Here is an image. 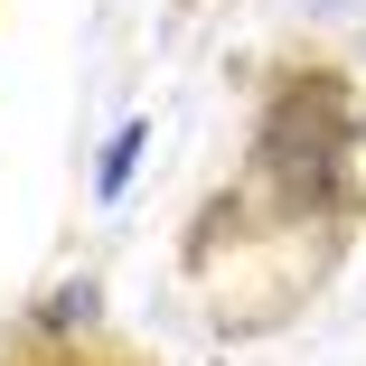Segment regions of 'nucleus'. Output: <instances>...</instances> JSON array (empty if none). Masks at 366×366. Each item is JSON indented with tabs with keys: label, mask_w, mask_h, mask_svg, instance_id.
I'll return each mask as SVG.
<instances>
[{
	"label": "nucleus",
	"mask_w": 366,
	"mask_h": 366,
	"mask_svg": "<svg viewBox=\"0 0 366 366\" xmlns=\"http://www.w3.org/2000/svg\"><path fill=\"white\" fill-rule=\"evenodd\" d=\"M347 151H357L347 94H338L329 76H310V85H291V94L272 104L254 160H263V188H272L282 207H329V197L347 188Z\"/></svg>",
	"instance_id": "f257e3e1"
},
{
	"label": "nucleus",
	"mask_w": 366,
	"mask_h": 366,
	"mask_svg": "<svg viewBox=\"0 0 366 366\" xmlns=\"http://www.w3.org/2000/svg\"><path fill=\"white\" fill-rule=\"evenodd\" d=\"M132 160H141V122H122V132H113V151H104V197H122Z\"/></svg>",
	"instance_id": "f03ea898"
}]
</instances>
